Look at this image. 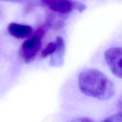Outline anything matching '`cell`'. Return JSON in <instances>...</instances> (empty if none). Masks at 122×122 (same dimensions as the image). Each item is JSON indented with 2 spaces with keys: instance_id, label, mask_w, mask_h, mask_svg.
Wrapping results in <instances>:
<instances>
[{
  "instance_id": "8992f818",
  "label": "cell",
  "mask_w": 122,
  "mask_h": 122,
  "mask_svg": "<svg viewBox=\"0 0 122 122\" xmlns=\"http://www.w3.org/2000/svg\"><path fill=\"white\" fill-rule=\"evenodd\" d=\"M57 49V45L56 42H50L47 45V46L42 51V57L45 58L48 56L53 54Z\"/></svg>"
},
{
  "instance_id": "52a82bcc",
  "label": "cell",
  "mask_w": 122,
  "mask_h": 122,
  "mask_svg": "<svg viewBox=\"0 0 122 122\" xmlns=\"http://www.w3.org/2000/svg\"><path fill=\"white\" fill-rule=\"evenodd\" d=\"M104 122H122V112L107 118Z\"/></svg>"
},
{
  "instance_id": "7a4b0ae2",
  "label": "cell",
  "mask_w": 122,
  "mask_h": 122,
  "mask_svg": "<svg viewBox=\"0 0 122 122\" xmlns=\"http://www.w3.org/2000/svg\"><path fill=\"white\" fill-rule=\"evenodd\" d=\"M45 34L43 27L39 28L29 39L21 45L19 51L20 57L26 63L33 60L39 52L41 45V40Z\"/></svg>"
},
{
  "instance_id": "9c48e42d",
  "label": "cell",
  "mask_w": 122,
  "mask_h": 122,
  "mask_svg": "<svg viewBox=\"0 0 122 122\" xmlns=\"http://www.w3.org/2000/svg\"><path fill=\"white\" fill-rule=\"evenodd\" d=\"M117 106L118 108H119V110H120V112H122V94L121 97H120V98H119V101H118Z\"/></svg>"
},
{
  "instance_id": "ba28073f",
  "label": "cell",
  "mask_w": 122,
  "mask_h": 122,
  "mask_svg": "<svg viewBox=\"0 0 122 122\" xmlns=\"http://www.w3.org/2000/svg\"><path fill=\"white\" fill-rule=\"evenodd\" d=\"M73 7H74V8L76 9L78 11L81 12V13L83 12V11L86 9L85 5L81 3V2H74Z\"/></svg>"
},
{
  "instance_id": "5b68a950",
  "label": "cell",
  "mask_w": 122,
  "mask_h": 122,
  "mask_svg": "<svg viewBox=\"0 0 122 122\" xmlns=\"http://www.w3.org/2000/svg\"><path fill=\"white\" fill-rule=\"evenodd\" d=\"M8 32L14 38L23 39L29 36L33 32L32 27L27 25L11 23L8 26Z\"/></svg>"
},
{
  "instance_id": "6da1fadb",
  "label": "cell",
  "mask_w": 122,
  "mask_h": 122,
  "mask_svg": "<svg viewBox=\"0 0 122 122\" xmlns=\"http://www.w3.org/2000/svg\"><path fill=\"white\" fill-rule=\"evenodd\" d=\"M78 85L84 95L99 100H110L116 93L114 83L97 69L82 71L79 76Z\"/></svg>"
},
{
  "instance_id": "30bf717a",
  "label": "cell",
  "mask_w": 122,
  "mask_h": 122,
  "mask_svg": "<svg viewBox=\"0 0 122 122\" xmlns=\"http://www.w3.org/2000/svg\"><path fill=\"white\" fill-rule=\"evenodd\" d=\"M79 122H92V120L91 119H87V118H82V119H78Z\"/></svg>"
},
{
  "instance_id": "277c9868",
  "label": "cell",
  "mask_w": 122,
  "mask_h": 122,
  "mask_svg": "<svg viewBox=\"0 0 122 122\" xmlns=\"http://www.w3.org/2000/svg\"><path fill=\"white\" fill-rule=\"evenodd\" d=\"M53 11L61 14H67L74 9L73 2L70 0H42Z\"/></svg>"
},
{
  "instance_id": "8fae6325",
  "label": "cell",
  "mask_w": 122,
  "mask_h": 122,
  "mask_svg": "<svg viewBox=\"0 0 122 122\" xmlns=\"http://www.w3.org/2000/svg\"><path fill=\"white\" fill-rule=\"evenodd\" d=\"M5 1H19L20 0H5Z\"/></svg>"
},
{
  "instance_id": "3957f363",
  "label": "cell",
  "mask_w": 122,
  "mask_h": 122,
  "mask_svg": "<svg viewBox=\"0 0 122 122\" xmlns=\"http://www.w3.org/2000/svg\"><path fill=\"white\" fill-rule=\"evenodd\" d=\"M104 58L112 73L122 79V47H112L105 52Z\"/></svg>"
}]
</instances>
